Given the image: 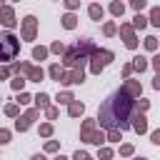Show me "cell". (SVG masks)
Returning <instances> with one entry per match:
<instances>
[{
  "label": "cell",
  "mask_w": 160,
  "mask_h": 160,
  "mask_svg": "<svg viewBox=\"0 0 160 160\" xmlns=\"http://www.w3.org/2000/svg\"><path fill=\"white\" fill-rule=\"evenodd\" d=\"M132 98L125 92V90H115L102 105H100V112H98V120L102 128L108 130H125L130 125V112H132Z\"/></svg>",
  "instance_id": "1"
},
{
  "label": "cell",
  "mask_w": 160,
  "mask_h": 160,
  "mask_svg": "<svg viewBox=\"0 0 160 160\" xmlns=\"http://www.w3.org/2000/svg\"><path fill=\"white\" fill-rule=\"evenodd\" d=\"M88 52H95V48H92V40H88V38H82V40H78L68 52H65V65H70V68H78V65H82L85 62V58H88Z\"/></svg>",
  "instance_id": "2"
},
{
  "label": "cell",
  "mask_w": 160,
  "mask_h": 160,
  "mask_svg": "<svg viewBox=\"0 0 160 160\" xmlns=\"http://www.w3.org/2000/svg\"><path fill=\"white\" fill-rule=\"evenodd\" d=\"M18 52H20V40L12 32H0V60L2 62L15 60Z\"/></svg>",
  "instance_id": "3"
},
{
  "label": "cell",
  "mask_w": 160,
  "mask_h": 160,
  "mask_svg": "<svg viewBox=\"0 0 160 160\" xmlns=\"http://www.w3.org/2000/svg\"><path fill=\"white\" fill-rule=\"evenodd\" d=\"M82 140L100 145V142H105V135L102 132H95V122L92 120H85V125H82Z\"/></svg>",
  "instance_id": "4"
},
{
  "label": "cell",
  "mask_w": 160,
  "mask_h": 160,
  "mask_svg": "<svg viewBox=\"0 0 160 160\" xmlns=\"http://www.w3.org/2000/svg\"><path fill=\"white\" fill-rule=\"evenodd\" d=\"M110 60H112V52L110 50H95L92 52V72H100Z\"/></svg>",
  "instance_id": "5"
},
{
  "label": "cell",
  "mask_w": 160,
  "mask_h": 160,
  "mask_svg": "<svg viewBox=\"0 0 160 160\" xmlns=\"http://www.w3.org/2000/svg\"><path fill=\"white\" fill-rule=\"evenodd\" d=\"M0 22L5 25V28H12L18 20H15V12H12V8H8V5H0Z\"/></svg>",
  "instance_id": "6"
},
{
  "label": "cell",
  "mask_w": 160,
  "mask_h": 160,
  "mask_svg": "<svg viewBox=\"0 0 160 160\" xmlns=\"http://www.w3.org/2000/svg\"><path fill=\"white\" fill-rule=\"evenodd\" d=\"M35 25H38V20H35L32 15H28V18L22 20V38H25V40H32V38H35Z\"/></svg>",
  "instance_id": "7"
},
{
  "label": "cell",
  "mask_w": 160,
  "mask_h": 160,
  "mask_svg": "<svg viewBox=\"0 0 160 160\" xmlns=\"http://www.w3.org/2000/svg\"><path fill=\"white\" fill-rule=\"evenodd\" d=\"M120 35H122V40H125V45H128L130 50L138 48V38H135V32H132L130 25H120Z\"/></svg>",
  "instance_id": "8"
},
{
  "label": "cell",
  "mask_w": 160,
  "mask_h": 160,
  "mask_svg": "<svg viewBox=\"0 0 160 160\" xmlns=\"http://www.w3.org/2000/svg\"><path fill=\"white\" fill-rule=\"evenodd\" d=\"M82 80H85V72H82V68H75L72 72L62 75V80H60V82H68V85H70V82H82Z\"/></svg>",
  "instance_id": "9"
},
{
  "label": "cell",
  "mask_w": 160,
  "mask_h": 160,
  "mask_svg": "<svg viewBox=\"0 0 160 160\" xmlns=\"http://www.w3.org/2000/svg\"><path fill=\"white\" fill-rule=\"evenodd\" d=\"M35 118H38V112H35V110H30L25 118H20V120L15 122V128H18V130H28V128H30V122H32Z\"/></svg>",
  "instance_id": "10"
},
{
  "label": "cell",
  "mask_w": 160,
  "mask_h": 160,
  "mask_svg": "<svg viewBox=\"0 0 160 160\" xmlns=\"http://www.w3.org/2000/svg\"><path fill=\"white\" fill-rule=\"evenodd\" d=\"M122 90H125L130 98H135V95H140V82H138V80H128Z\"/></svg>",
  "instance_id": "11"
},
{
  "label": "cell",
  "mask_w": 160,
  "mask_h": 160,
  "mask_svg": "<svg viewBox=\"0 0 160 160\" xmlns=\"http://www.w3.org/2000/svg\"><path fill=\"white\" fill-rule=\"evenodd\" d=\"M132 120H135V122H132L135 132H145V130H148V120H145V115H140V112H138Z\"/></svg>",
  "instance_id": "12"
},
{
  "label": "cell",
  "mask_w": 160,
  "mask_h": 160,
  "mask_svg": "<svg viewBox=\"0 0 160 160\" xmlns=\"http://www.w3.org/2000/svg\"><path fill=\"white\" fill-rule=\"evenodd\" d=\"M28 80L40 82V80H42V70H40V68H30V70H28Z\"/></svg>",
  "instance_id": "13"
},
{
  "label": "cell",
  "mask_w": 160,
  "mask_h": 160,
  "mask_svg": "<svg viewBox=\"0 0 160 160\" xmlns=\"http://www.w3.org/2000/svg\"><path fill=\"white\" fill-rule=\"evenodd\" d=\"M50 75H52V80H58V82H60L65 72H62V68H60V65H52V68H50Z\"/></svg>",
  "instance_id": "14"
},
{
  "label": "cell",
  "mask_w": 160,
  "mask_h": 160,
  "mask_svg": "<svg viewBox=\"0 0 160 160\" xmlns=\"http://www.w3.org/2000/svg\"><path fill=\"white\" fill-rule=\"evenodd\" d=\"M82 110H85V108H82V102H70V115H72V118L82 115Z\"/></svg>",
  "instance_id": "15"
},
{
  "label": "cell",
  "mask_w": 160,
  "mask_h": 160,
  "mask_svg": "<svg viewBox=\"0 0 160 160\" xmlns=\"http://www.w3.org/2000/svg\"><path fill=\"white\" fill-rule=\"evenodd\" d=\"M90 18H92V20H100V18H102V8H100V5H90Z\"/></svg>",
  "instance_id": "16"
},
{
  "label": "cell",
  "mask_w": 160,
  "mask_h": 160,
  "mask_svg": "<svg viewBox=\"0 0 160 160\" xmlns=\"http://www.w3.org/2000/svg\"><path fill=\"white\" fill-rule=\"evenodd\" d=\"M130 68H135V70H140V72H142V70L148 68V62H145V58H135V62H132Z\"/></svg>",
  "instance_id": "17"
},
{
  "label": "cell",
  "mask_w": 160,
  "mask_h": 160,
  "mask_svg": "<svg viewBox=\"0 0 160 160\" xmlns=\"http://www.w3.org/2000/svg\"><path fill=\"white\" fill-rule=\"evenodd\" d=\"M150 22H152V25H160V8H152V12H150Z\"/></svg>",
  "instance_id": "18"
},
{
  "label": "cell",
  "mask_w": 160,
  "mask_h": 160,
  "mask_svg": "<svg viewBox=\"0 0 160 160\" xmlns=\"http://www.w3.org/2000/svg\"><path fill=\"white\" fill-rule=\"evenodd\" d=\"M145 48H148V50H158V38H152V35L145 38Z\"/></svg>",
  "instance_id": "19"
},
{
  "label": "cell",
  "mask_w": 160,
  "mask_h": 160,
  "mask_svg": "<svg viewBox=\"0 0 160 160\" xmlns=\"http://www.w3.org/2000/svg\"><path fill=\"white\" fill-rule=\"evenodd\" d=\"M122 10H125L122 2H112V5H110V12H112V15H122Z\"/></svg>",
  "instance_id": "20"
},
{
  "label": "cell",
  "mask_w": 160,
  "mask_h": 160,
  "mask_svg": "<svg viewBox=\"0 0 160 160\" xmlns=\"http://www.w3.org/2000/svg\"><path fill=\"white\" fill-rule=\"evenodd\" d=\"M62 25H65V28H75V15H70V12H68V15L62 18Z\"/></svg>",
  "instance_id": "21"
},
{
  "label": "cell",
  "mask_w": 160,
  "mask_h": 160,
  "mask_svg": "<svg viewBox=\"0 0 160 160\" xmlns=\"http://www.w3.org/2000/svg\"><path fill=\"white\" fill-rule=\"evenodd\" d=\"M148 25V18H142V15H135V22H132V28H145Z\"/></svg>",
  "instance_id": "22"
},
{
  "label": "cell",
  "mask_w": 160,
  "mask_h": 160,
  "mask_svg": "<svg viewBox=\"0 0 160 160\" xmlns=\"http://www.w3.org/2000/svg\"><path fill=\"white\" fill-rule=\"evenodd\" d=\"M45 55H48V50H45V48H35V50H32V58H35V60H42Z\"/></svg>",
  "instance_id": "23"
},
{
  "label": "cell",
  "mask_w": 160,
  "mask_h": 160,
  "mask_svg": "<svg viewBox=\"0 0 160 160\" xmlns=\"http://www.w3.org/2000/svg\"><path fill=\"white\" fill-rule=\"evenodd\" d=\"M35 102H38V108H48V95H45V92H40V95L35 98Z\"/></svg>",
  "instance_id": "24"
},
{
  "label": "cell",
  "mask_w": 160,
  "mask_h": 160,
  "mask_svg": "<svg viewBox=\"0 0 160 160\" xmlns=\"http://www.w3.org/2000/svg\"><path fill=\"white\" fill-rule=\"evenodd\" d=\"M108 140H110V142H118V140H120V130H110V132H108Z\"/></svg>",
  "instance_id": "25"
},
{
  "label": "cell",
  "mask_w": 160,
  "mask_h": 160,
  "mask_svg": "<svg viewBox=\"0 0 160 160\" xmlns=\"http://www.w3.org/2000/svg\"><path fill=\"white\" fill-rule=\"evenodd\" d=\"M10 85H12L15 90H22V85H25V80H22V78H15V80H12Z\"/></svg>",
  "instance_id": "26"
},
{
  "label": "cell",
  "mask_w": 160,
  "mask_h": 160,
  "mask_svg": "<svg viewBox=\"0 0 160 160\" xmlns=\"http://www.w3.org/2000/svg\"><path fill=\"white\" fill-rule=\"evenodd\" d=\"M70 100H72L70 92H60V95H58V102H70Z\"/></svg>",
  "instance_id": "27"
},
{
  "label": "cell",
  "mask_w": 160,
  "mask_h": 160,
  "mask_svg": "<svg viewBox=\"0 0 160 160\" xmlns=\"http://www.w3.org/2000/svg\"><path fill=\"white\" fill-rule=\"evenodd\" d=\"M102 30H105V35H115V25H112V22H105Z\"/></svg>",
  "instance_id": "28"
},
{
  "label": "cell",
  "mask_w": 160,
  "mask_h": 160,
  "mask_svg": "<svg viewBox=\"0 0 160 160\" xmlns=\"http://www.w3.org/2000/svg\"><path fill=\"white\" fill-rule=\"evenodd\" d=\"M100 158H102V160H110V158H112V150L102 148V150H100Z\"/></svg>",
  "instance_id": "29"
},
{
  "label": "cell",
  "mask_w": 160,
  "mask_h": 160,
  "mask_svg": "<svg viewBox=\"0 0 160 160\" xmlns=\"http://www.w3.org/2000/svg\"><path fill=\"white\" fill-rule=\"evenodd\" d=\"M18 102H20V105H25V102H30V95H28V92H20V98H18Z\"/></svg>",
  "instance_id": "30"
},
{
  "label": "cell",
  "mask_w": 160,
  "mask_h": 160,
  "mask_svg": "<svg viewBox=\"0 0 160 160\" xmlns=\"http://www.w3.org/2000/svg\"><path fill=\"white\" fill-rule=\"evenodd\" d=\"M52 132V125H40V135H50Z\"/></svg>",
  "instance_id": "31"
},
{
  "label": "cell",
  "mask_w": 160,
  "mask_h": 160,
  "mask_svg": "<svg viewBox=\"0 0 160 160\" xmlns=\"http://www.w3.org/2000/svg\"><path fill=\"white\" fill-rule=\"evenodd\" d=\"M75 160H90V155L82 152V150H78V152H75Z\"/></svg>",
  "instance_id": "32"
},
{
  "label": "cell",
  "mask_w": 160,
  "mask_h": 160,
  "mask_svg": "<svg viewBox=\"0 0 160 160\" xmlns=\"http://www.w3.org/2000/svg\"><path fill=\"white\" fill-rule=\"evenodd\" d=\"M132 8H135V10H142V8H145V0H132Z\"/></svg>",
  "instance_id": "33"
},
{
  "label": "cell",
  "mask_w": 160,
  "mask_h": 160,
  "mask_svg": "<svg viewBox=\"0 0 160 160\" xmlns=\"http://www.w3.org/2000/svg\"><path fill=\"white\" fill-rule=\"evenodd\" d=\"M5 112H8V115H18V105H8Z\"/></svg>",
  "instance_id": "34"
},
{
  "label": "cell",
  "mask_w": 160,
  "mask_h": 160,
  "mask_svg": "<svg viewBox=\"0 0 160 160\" xmlns=\"http://www.w3.org/2000/svg\"><path fill=\"white\" fill-rule=\"evenodd\" d=\"M150 140H152V142H160V130H152V132H150Z\"/></svg>",
  "instance_id": "35"
},
{
  "label": "cell",
  "mask_w": 160,
  "mask_h": 160,
  "mask_svg": "<svg viewBox=\"0 0 160 160\" xmlns=\"http://www.w3.org/2000/svg\"><path fill=\"white\" fill-rule=\"evenodd\" d=\"M120 152H122V155H132V145H122Z\"/></svg>",
  "instance_id": "36"
},
{
  "label": "cell",
  "mask_w": 160,
  "mask_h": 160,
  "mask_svg": "<svg viewBox=\"0 0 160 160\" xmlns=\"http://www.w3.org/2000/svg\"><path fill=\"white\" fill-rule=\"evenodd\" d=\"M10 140V132L8 130H0V142H8Z\"/></svg>",
  "instance_id": "37"
},
{
  "label": "cell",
  "mask_w": 160,
  "mask_h": 160,
  "mask_svg": "<svg viewBox=\"0 0 160 160\" xmlns=\"http://www.w3.org/2000/svg\"><path fill=\"white\" fill-rule=\"evenodd\" d=\"M140 110H148V100H140V102H138V112H140Z\"/></svg>",
  "instance_id": "38"
},
{
  "label": "cell",
  "mask_w": 160,
  "mask_h": 160,
  "mask_svg": "<svg viewBox=\"0 0 160 160\" xmlns=\"http://www.w3.org/2000/svg\"><path fill=\"white\" fill-rule=\"evenodd\" d=\"M52 52H62V45L60 42H52Z\"/></svg>",
  "instance_id": "39"
},
{
  "label": "cell",
  "mask_w": 160,
  "mask_h": 160,
  "mask_svg": "<svg viewBox=\"0 0 160 160\" xmlns=\"http://www.w3.org/2000/svg\"><path fill=\"white\" fill-rule=\"evenodd\" d=\"M55 115H58V110H55V108H48V118H50V120H52V118H55Z\"/></svg>",
  "instance_id": "40"
},
{
  "label": "cell",
  "mask_w": 160,
  "mask_h": 160,
  "mask_svg": "<svg viewBox=\"0 0 160 160\" xmlns=\"http://www.w3.org/2000/svg\"><path fill=\"white\" fill-rule=\"evenodd\" d=\"M45 150H50V152H52V150H58V142H48V145H45Z\"/></svg>",
  "instance_id": "41"
},
{
  "label": "cell",
  "mask_w": 160,
  "mask_h": 160,
  "mask_svg": "<svg viewBox=\"0 0 160 160\" xmlns=\"http://www.w3.org/2000/svg\"><path fill=\"white\" fill-rule=\"evenodd\" d=\"M5 78H8V70H5V68H0V80H5Z\"/></svg>",
  "instance_id": "42"
},
{
  "label": "cell",
  "mask_w": 160,
  "mask_h": 160,
  "mask_svg": "<svg viewBox=\"0 0 160 160\" xmlns=\"http://www.w3.org/2000/svg\"><path fill=\"white\" fill-rule=\"evenodd\" d=\"M32 160H45V158H42V155H35V158H32Z\"/></svg>",
  "instance_id": "43"
},
{
  "label": "cell",
  "mask_w": 160,
  "mask_h": 160,
  "mask_svg": "<svg viewBox=\"0 0 160 160\" xmlns=\"http://www.w3.org/2000/svg\"><path fill=\"white\" fill-rule=\"evenodd\" d=\"M55 160H68V158H62V155H58V158H55Z\"/></svg>",
  "instance_id": "44"
},
{
  "label": "cell",
  "mask_w": 160,
  "mask_h": 160,
  "mask_svg": "<svg viewBox=\"0 0 160 160\" xmlns=\"http://www.w3.org/2000/svg\"><path fill=\"white\" fill-rule=\"evenodd\" d=\"M135 160H145V158H135Z\"/></svg>",
  "instance_id": "45"
}]
</instances>
